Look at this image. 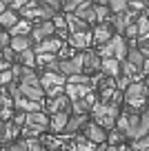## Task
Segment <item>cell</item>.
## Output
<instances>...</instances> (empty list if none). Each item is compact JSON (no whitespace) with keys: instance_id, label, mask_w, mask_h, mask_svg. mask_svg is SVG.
I'll return each instance as SVG.
<instances>
[{"instance_id":"obj_19","label":"cell","mask_w":149,"mask_h":151,"mask_svg":"<svg viewBox=\"0 0 149 151\" xmlns=\"http://www.w3.org/2000/svg\"><path fill=\"white\" fill-rule=\"evenodd\" d=\"M93 42L98 45H107L109 40H111V27L109 24H98L96 29H93Z\"/></svg>"},{"instance_id":"obj_48","label":"cell","mask_w":149,"mask_h":151,"mask_svg":"<svg viewBox=\"0 0 149 151\" xmlns=\"http://www.w3.org/2000/svg\"><path fill=\"white\" fill-rule=\"evenodd\" d=\"M9 104H11V100L7 98V96L2 93V91H0V111H2V109H5V107H9Z\"/></svg>"},{"instance_id":"obj_34","label":"cell","mask_w":149,"mask_h":151,"mask_svg":"<svg viewBox=\"0 0 149 151\" xmlns=\"http://www.w3.org/2000/svg\"><path fill=\"white\" fill-rule=\"evenodd\" d=\"M147 149H149V136H145V138H140V140L131 142V151H147Z\"/></svg>"},{"instance_id":"obj_35","label":"cell","mask_w":149,"mask_h":151,"mask_svg":"<svg viewBox=\"0 0 149 151\" xmlns=\"http://www.w3.org/2000/svg\"><path fill=\"white\" fill-rule=\"evenodd\" d=\"M131 78H125V76H122V78H116V91H120V93H125L127 89H129V85H131Z\"/></svg>"},{"instance_id":"obj_51","label":"cell","mask_w":149,"mask_h":151,"mask_svg":"<svg viewBox=\"0 0 149 151\" xmlns=\"http://www.w3.org/2000/svg\"><path fill=\"white\" fill-rule=\"evenodd\" d=\"M0 116H2V120H9V118H11V109H9V107H5L2 111H0Z\"/></svg>"},{"instance_id":"obj_8","label":"cell","mask_w":149,"mask_h":151,"mask_svg":"<svg viewBox=\"0 0 149 151\" xmlns=\"http://www.w3.org/2000/svg\"><path fill=\"white\" fill-rule=\"evenodd\" d=\"M18 87H20V96L31 100V102H40V98H45V89L40 85H22L20 82Z\"/></svg>"},{"instance_id":"obj_9","label":"cell","mask_w":149,"mask_h":151,"mask_svg":"<svg viewBox=\"0 0 149 151\" xmlns=\"http://www.w3.org/2000/svg\"><path fill=\"white\" fill-rule=\"evenodd\" d=\"M91 93V87H85V85H65V96L76 102V100H82Z\"/></svg>"},{"instance_id":"obj_39","label":"cell","mask_w":149,"mask_h":151,"mask_svg":"<svg viewBox=\"0 0 149 151\" xmlns=\"http://www.w3.org/2000/svg\"><path fill=\"white\" fill-rule=\"evenodd\" d=\"M11 82H14V73H11V69L9 71H2V73H0V85H7V87H9Z\"/></svg>"},{"instance_id":"obj_33","label":"cell","mask_w":149,"mask_h":151,"mask_svg":"<svg viewBox=\"0 0 149 151\" xmlns=\"http://www.w3.org/2000/svg\"><path fill=\"white\" fill-rule=\"evenodd\" d=\"M54 62H58V56H54V53H42V56H36V65H47V67H51Z\"/></svg>"},{"instance_id":"obj_25","label":"cell","mask_w":149,"mask_h":151,"mask_svg":"<svg viewBox=\"0 0 149 151\" xmlns=\"http://www.w3.org/2000/svg\"><path fill=\"white\" fill-rule=\"evenodd\" d=\"M71 109H74L76 116H87V111H91L93 104L89 102L87 98H82V100H76V102H71Z\"/></svg>"},{"instance_id":"obj_11","label":"cell","mask_w":149,"mask_h":151,"mask_svg":"<svg viewBox=\"0 0 149 151\" xmlns=\"http://www.w3.org/2000/svg\"><path fill=\"white\" fill-rule=\"evenodd\" d=\"M111 49H114V60L118 62H125L127 60V42L122 36H111Z\"/></svg>"},{"instance_id":"obj_46","label":"cell","mask_w":149,"mask_h":151,"mask_svg":"<svg viewBox=\"0 0 149 151\" xmlns=\"http://www.w3.org/2000/svg\"><path fill=\"white\" fill-rule=\"evenodd\" d=\"M9 42H11V36H9L7 31H0V49L9 47Z\"/></svg>"},{"instance_id":"obj_1","label":"cell","mask_w":149,"mask_h":151,"mask_svg":"<svg viewBox=\"0 0 149 151\" xmlns=\"http://www.w3.org/2000/svg\"><path fill=\"white\" fill-rule=\"evenodd\" d=\"M147 87H145V82H131L129 89L122 93V98L127 100V104H131L134 109H140L145 107V100H147Z\"/></svg>"},{"instance_id":"obj_27","label":"cell","mask_w":149,"mask_h":151,"mask_svg":"<svg viewBox=\"0 0 149 151\" xmlns=\"http://www.w3.org/2000/svg\"><path fill=\"white\" fill-rule=\"evenodd\" d=\"M93 11H96V22L105 24V20H109V7H107V2H98V5H93Z\"/></svg>"},{"instance_id":"obj_7","label":"cell","mask_w":149,"mask_h":151,"mask_svg":"<svg viewBox=\"0 0 149 151\" xmlns=\"http://www.w3.org/2000/svg\"><path fill=\"white\" fill-rule=\"evenodd\" d=\"M54 33H56V29H54L51 22H38V24H33V29H31V40L33 42H42L47 38H51Z\"/></svg>"},{"instance_id":"obj_43","label":"cell","mask_w":149,"mask_h":151,"mask_svg":"<svg viewBox=\"0 0 149 151\" xmlns=\"http://www.w3.org/2000/svg\"><path fill=\"white\" fill-rule=\"evenodd\" d=\"M74 151H96V147H93L91 142L87 140V142H78V145H76V149H74Z\"/></svg>"},{"instance_id":"obj_22","label":"cell","mask_w":149,"mask_h":151,"mask_svg":"<svg viewBox=\"0 0 149 151\" xmlns=\"http://www.w3.org/2000/svg\"><path fill=\"white\" fill-rule=\"evenodd\" d=\"M31 29H33V24L29 22V20H18V22L9 29V36H11V38H16V36H27Z\"/></svg>"},{"instance_id":"obj_30","label":"cell","mask_w":149,"mask_h":151,"mask_svg":"<svg viewBox=\"0 0 149 151\" xmlns=\"http://www.w3.org/2000/svg\"><path fill=\"white\" fill-rule=\"evenodd\" d=\"M136 27H138V36L147 40L149 38V18L147 16H140V18L136 20Z\"/></svg>"},{"instance_id":"obj_36","label":"cell","mask_w":149,"mask_h":151,"mask_svg":"<svg viewBox=\"0 0 149 151\" xmlns=\"http://www.w3.org/2000/svg\"><path fill=\"white\" fill-rule=\"evenodd\" d=\"M122 138H125V136H122L118 129H114L111 133H107V140H109V145H111V147H116L118 142H122Z\"/></svg>"},{"instance_id":"obj_55","label":"cell","mask_w":149,"mask_h":151,"mask_svg":"<svg viewBox=\"0 0 149 151\" xmlns=\"http://www.w3.org/2000/svg\"><path fill=\"white\" fill-rule=\"evenodd\" d=\"M118 151H131V149H129V147H120Z\"/></svg>"},{"instance_id":"obj_44","label":"cell","mask_w":149,"mask_h":151,"mask_svg":"<svg viewBox=\"0 0 149 151\" xmlns=\"http://www.w3.org/2000/svg\"><path fill=\"white\" fill-rule=\"evenodd\" d=\"M27 145H29V151H49L45 145H40V142H36V140H27Z\"/></svg>"},{"instance_id":"obj_5","label":"cell","mask_w":149,"mask_h":151,"mask_svg":"<svg viewBox=\"0 0 149 151\" xmlns=\"http://www.w3.org/2000/svg\"><path fill=\"white\" fill-rule=\"evenodd\" d=\"M65 85H67V78H65V76H60L58 71H45L42 78H40V87L45 91L56 89V87H65Z\"/></svg>"},{"instance_id":"obj_38","label":"cell","mask_w":149,"mask_h":151,"mask_svg":"<svg viewBox=\"0 0 149 151\" xmlns=\"http://www.w3.org/2000/svg\"><path fill=\"white\" fill-rule=\"evenodd\" d=\"M120 71H122V76H125V78H131V76L136 73V69H134V67H131L127 60H125V62H120Z\"/></svg>"},{"instance_id":"obj_20","label":"cell","mask_w":149,"mask_h":151,"mask_svg":"<svg viewBox=\"0 0 149 151\" xmlns=\"http://www.w3.org/2000/svg\"><path fill=\"white\" fill-rule=\"evenodd\" d=\"M87 27H89V24L82 22L80 18H76L74 14L67 16V31H69V36H71V33H85V31H89Z\"/></svg>"},{"instance_id":"obj_47","label":"cell","mask_w":149,"mask_h":151,"mask_svg":"<svg viewBox=\"0 0 149 151\" xmlns=\"http://www.w3.org/2000/svg\"><path fill=\"white\" fill-rule=\"evenodd\" d=\"M7 7H11V11H20L22 7H27L25 0H14V2H7Z\"/></svg>"},{"instance_id":"obj_23","label":"cell","mask_w":149,"mask_h":151,"mask_svg":"<svg viewBox=\"0 0 149 151\" xmlns=\"http://www.w3.org/2000/svg\"><path fill=\"white\" fill-rule=\"evenodd\" d=\"M18 62H20V67L33 69V67H36V53H33V49H27V51L18 53Z\"/></svg>"},{"instance_id":"obj_37","label":"cell","mask_w":149,"mask_h":151,"mask_svg":"<svg viewBox=\"0 0 149 151\" xmlns=\"http://www.w3.org/2000/svg\"><path fill=\"white\" fill-rule=\"evenodd\" d=\"M7 151H29V145H27V140H18L7 147Z\"/></svg>"},{"instance_id":"obj_42","label":"cell","mask_w":149,"mask_h":151,"mask_svg":"<svg viewBox=\"0 0 149 151\" xmlns=\"http://www.w3.org/2000/svg\"><path fill=\"white\" fill-rule=\"evenodd\" d=\"M2 58H5V62H14V60H18V56H16V53L11 51L9 47H5V49H2Z\"/></svg>"},{"instance_id":"obj_15","label":"cell","mask_w":149,"mask_h":151,"mask_svg":"<svg viewBox=\"0 0 149 151\" xmlns=\"http://www.w3.org/2000/svg\"><path fill=\"white\" fill-rule=\"evenodd\" d=\"M100 71H103L107 78H114V80H116L118 76H120V62L114 60V58H105V60L100 62Z\"/></svg>"},{"instance_id":"obj_57","label":"cell","mask_w":149,"mask_h":151,"mask_svg":"<svg viewBox=\"0 0 149 151\" xmlns=\"http://www.w3.org/2000/svg\"><path fill=\"white\" fill-rule=\"evenodd\" d=\"M2 127H5V124H2V120H0V131H2Z\"/></svg>"},{"instance_id":"obj_31","label":"cell","mask_w":149,"mask_h":151,"mask_svg":"<svg viewBox=\"0 0 149 151\" xmlns=\"http://www.w3.org/2000/svg\"><path fill=\"white\" fill-rule=\"evenodd\" d=\"M18 133H20V129L16 127L14 122H7L5 127H2V140H14Z\"/></svg>"},{"instance_id":"obj_52","label":"cell","mask_w":149,"mask_h":151,"mask_svg":"<svg viewBox=\"0 0 149 151\" xmlns=\"http://www.w3.org/2000/svg\"><path fill=\"white\" fill-rule=\"evenodd\" d=\"M2 71H9V62H5V60H0V73Z\"/></svg>"},{"instance_id":"obj_4","label":"cell","mask_w":149,"mask_h":151,"mask_svg":"<svg viewBox=\"0 0 149 151\" xmlns=\"http://www.w3.org/2000/svg\"><path fill=\"white\" fill-rule=\"evenodd\" d=\"M85 140H89L93 147L105 145L107 142V131L96 122H87V127H85Z\"/></svg>"},{"instance_id":"obj_14","label":"cell","mask_w":149,"mask_h":151,"mask_svg":"<svg viewBox=\"0 0 149 151\" xmlns=\"http://www.w3.org/2000/svg\"><path fill=\"white\" fill-rule=\"evenodd\" d=\"M33 45V40L29 36H16V38H11V42H9V49L18 56V53H22V51H27V49H33L31 47Z\"/></svg>"},{"instance_id":"obj_3","label":"cell","mask_w":149,"mask_h":151,"mask_svg":"<svg viewBox=\"0 0 149 151\" xmlns=\"http://www.w3.org/2000/svg\"><path fill=\"white\" fill-rule=\"evenodd\" d=\"M82 71V56H74L69 60H58V73L69 78V76H76Z\"/></svg>"},{"instance_id":"obj_16","label":"cell","mask_w":149,"mask_h":151,"mask_svg":"<svg viewBox=\"0 0 149 151\" xmlns=\"http://www.w3.org/2000/svg\"><path fill=\"white\" fill-rule=\"evenodd\" d=\"M91 40H93V38H91V33H89V31H85V33H71V36H69V45H71V47H76V49H82V51L91 45Z\"/></svg>"},{"instance_id":"obj_28","label":"cell","mask_w":149,"mask_h":151,"mask_svg":"<svg viewBox=\"0 0 149 151\" xmlns=\"http://www.w3.org/2000/svg\"><path fill=\"white\" fill-rule=\"evenodd\" d=\"M127 24H131V16L129 14H120V16H114L111 18V27H116L118 31H125Z\"/></svg>"},{"instance_id":"obj_21","label":"cell","mask_w":149,"mask_h":151,"mask_svg":"<svg viewBox=\"0 0 149 151\" xmlns=\"http://www.w3.org/2000/svg\"><path fill=\"white\" fill-rule=\"evenodd\" d=\"M67 120H69V113H56V116H49V129L54 133L62 131L67 127Z\"/></svg>"},{"instance_id":"obj_12","label":"cell","mask_w":149,"mask_h":151,"mask_svg":"<svg viewBox=\"0 0 149 151\" xmlns=\"http://www.w3.org/2000/svg\"><path fill=\"white\" fill-rule=\"evenodd\" d=\"M71 107V100L67 98V96H58V98H51L49 100V104H47V109L51 111V116H56V113H67V109Z\"/></svg>"},{"instance_id":"obj_45","label":"cell","mask_w":149,"mask_h":151,"mask_svg":"<svg viewBox=\"0 0 149 151\" xmlns=\"http://www.w3.org/2000/svg\"><path fill=\"white\" fill-rule=\"evenodd\" d=\"M127 5H129V9H134V11H142L145 7H147V2H142V0H131Z\"/></svg>"},{"instance_id":"obj_49","label":"cell","mask_w":149,"mask_h":151,"mask_svg":"<svg viewBox=\"0 0 149 151\" xmlns=\"http://www.w3.org/2000/svg\"><path fill=\"white\" fill-rule=\"evenodd\" d=\"M140 53H142V56H149V38L142 40V45H140Z\"/></svg>"},{"instance_id":"obj_29","label":"cell","mask_w":149,"mask_h":151,"mask_svg":"<svg viewBox=\"0 0 149 151\" xmlns=\"http://www.w3.org/2000/svg\"><path fill=\"white\" fill-rule=\"evenodd\" d=\"M107 7H109V11H114L116 16L125 14V11L129 9V5H127V0H109V2H107Z\"/></svg>"},{"instance_id":"obj_50","label":"cell","mask_w":149,"mask_h":151,"mask_svg":"<svg viewBox=\"0 0 149 151\" xmlns=\"http://www.w3.org/2000/svg\"><path fill=\"white\" fill-rule=\"evenodd\" d=\"M96 151H118L116 147H111V145H107V142H105V145H98L96 147Z\"/></svg>"},{"instance_id":"obj_26","label":"cell","mask_w":149,"mask_h":151,"mask_svg":"<svg viewBox=\"0 0 149 151\" xmlns=\"http://www.w3.org/2000/svg\"><path fill=\"white\" fill-rule=\"evenodd\" d=\"M14 107L20 109V111H27V113H36L38 111V102H31V100H27V98L14 100Z\"/></svg>"},{"instance_id":"obj_54","label":"cell","mask_w":149,"mask_h":151,"mask_svg":"<svg viewBox=\"0 0 149 151\" xmlns=\"http://www.w3.org/2000/svg\"><path fill=\"white\" fill-rule=\"evenodd\" d=\"M145 16L149 18V2H147V7H145Z\"/></svg>"},{"instance_id":"obj_40","label":"cell","mask_w":149,"mask_h":151,"mask_svg":"<svg viewBox=\"0 0 149 151\" xmlns=\"http://www.w3.org/2000/svg\"><path fill=\"white\" fill-rule=\"evenodd\" d=\"M14 124H16V127H22V124H27V113H22V111H20V113H16V116H14Z\"/></svg>"},{"instance_id":"obj_2","label":"cell","mask_w":149,"mask_h":151,"mask_svg":"<svg viewBox=\"0 0 149 151\" xmlns=\"http://www.w3.org/2000/svg\"><path fill=\"white\" fill-rule=\"evenodd\" d=\"M49 129V116H45L42 111L27 113V127H25V136H38L45 133Z\"/></svg>"},{"instance_id":"obj_18","label":"cell","mask_w":149,"mask_h":151,"mask_svg":"<svg viewBox=\"0 0 149 151\" xmlns=\"http://www.w3.org/2000/svg\"><path fill=\"white\" fill-rule=\"evenodd\" d=\"M127 62H129L136 71H140V69H145V62H147V60H145V56L140 53L138 47H131L129 51H127Z\"/></svg>"},{"instance_id":"obj_17","label":"cell","mask_w":149,"mask_h":151,"mask_svg":"<svg viewBox=\"0 0 149 151\" xmlns=\"http://www.w3.org/2000/svg\"><path fill=\"white\" fill-rule=\"evenodd\" d=\"M85 127H87V116H69L67 127L62 129V131H65L67 136H71V133H76L78 129H85Z\"/></svg>"},{"instance_id":"obj_24","label":"cell","mask_w":149,"mask_h":151,"mask_svg":"<svg viewBox=\"0 0 149 151\" xmlns=\"http://www.w3.org/2000/svg\"><path fill=\"white\" fill-rule=\"evenodd\" d=\"M16 22H18V14H16V11L7 9L5 14H0V27L2 29H11Z\"/></svg>"},{"instance_id":"obj_53","label":"cell","mask_w":149,"mask_h":151,"mask_svg":"<svg viewBox=\"0 0 149 151\" xmlns=\"http://www.w3.org/2000/svg\"><path fill=\"white\" fill-rule=\"evenodd\" d=\"M5 11H7V2H5V0H0V14H5Z\"/></svg>"},{"instance_id":"obj_6","label":"cell","mask_w":149,"mask_h":151,"mask_svg":"<svg viewBox=\"0 0 149 151\" xmlns=\"http://www.w3.org/2000/svg\"><path fill=\"white\" fill-rule=\"evenodd\" d=\"M62 45L65 42L58 40V38H47V40H42V42H38L36 47H33V53H36V56H42V53H54V56H58Z\"/></svg>"},{"instance_id":"obj_41","label":"cell","mask_w":149,"mask_h":151,"mask_svg":"<svg viewBox=\"0 0 149 151\" xmlns=\"http://www.w3.org/2000/svg\"><path fill=\"white\" fill-rule=\"evenodd\" d=\"M125 36H127V38H131V40H134V38L138 36V27H136V22L127 24V29H125Z\"/></svg>"},{"instance_id":"obj_56","label":"cell","mask_w":149,"mask_h":151,"mask_svg":"<svg viewBox=\"0 0 149 151\" xmlns=\"http://www.w3.org/2000/svg\"><path fill=\"white\" fill-rule=\"evenodd\" d=\"M145 87H147V93H149V78L145 80Z\"/></svg>"},{"instance_id":"obj_10","label":"cell","mask_w":149,"mask_h":151,"mask_svg":"<svg viewBox=\"0 0 149 151\" xmlns=\"http://www.w3.org/2000/svg\"><path fill=\"white\" fill-rule=\"evenodd\" d=\"M76 18H80L82 22H87V24H93L96 22V11H93V2H80V7L76 9Z\"/></svg>"},{"instance_id":"obj_32","label":"cell","mask_w":149,"mask_h":151,"mask_svg":"<svg viewBox=\"0 0 149 151\" xmlns=\"http://www.w3.org/2000/svg\"><path fill=\"white\" fill-rule=\"evenodd\" d=\"M89 76H82V73H76V76H69L67 78V85H85V87H89Z\"/></svg>"},{"instance_id":"obj_13","label":"cell","mask_w":149,"mask_h":151,"mask_svg":"<svg viewBox=\"0 0 149 151\" xmlns=\"http://www.w3.org/2000/svg\"><path fill=\"white\" fill-rule=\"evenodd\" d=\"M82 71H100V56L93 51H82Z\"/></svg>"},{"instance_id":"obj_58","label":"cell","mask_w":149,"mask_h":151,"mask_svg":"<svg viewBox=\"0 0 149 151\" xmlns=\"http://www.w3.org/2000/svg\"><path fill=\"white\" fill-rule=\"evenodd\" d=\"M147 151H149V149H147Z\"/></svg>"}]
</instances>
